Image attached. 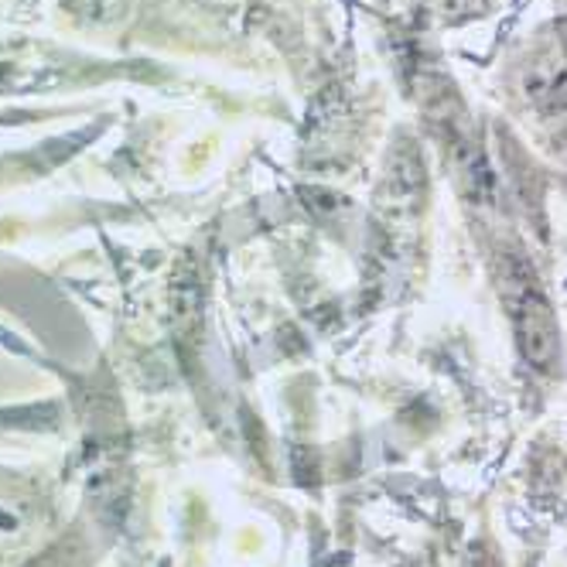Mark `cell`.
<instances>
[{"instance_id":"cell-1","label":"cell","mask_w":567,"mask_h":567,"mask_svg":"<svg viewBox=\"0 0 567 567\" xmlns=\"http://www.w3.org/2000/svg\"><path fill=\"white\" fill-rule=\"evenodd\" d=\"M509 284H516V291L509 295V308H513L516 329H519V342L526 346V355H534L537 362H547L554 352V339H557L550 305L544 301V295L534 288V280L526 274L509 277Z\"/></svg>"}]
</instances>
